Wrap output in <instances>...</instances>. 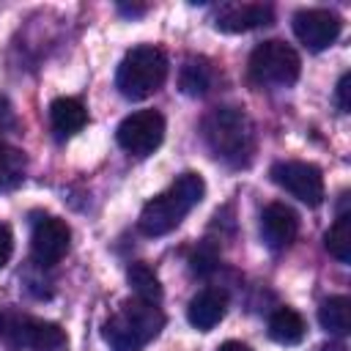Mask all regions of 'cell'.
Here are the masks:
<instances>
[{
  "label": "cell",
  "mask_w": 351,
  "mask_h": 351,
  "mask_svg": "<svg viewBox=\"0 0 351 351\" xmlns=\"http://www.w3.org/2000/svg\"><path fill=\"white\" fill-rule=\"evenodd\" d=\"M178 85L186 96H203L211 88V66L203 58L184 60V66L178 71Z\"/></svg>",
  "instance_id": "ac0fdd59"
},
{
  "label": "cell",
  "mask_w": 351,
  "mask_h": 351,
  "mask_svg": "<svg viewBox=\"0 0 351 351\" xmlns=\"http://www.w3.org/2000/svg\"><path fill=\"white\" fill-rule=\"evenodd\" d=\"M318 324L329 332V335H348L351 329V307L346 296H329L326 302H321L318 307Z\"/></svg>",
  "instance_id": "2e32d148"
},
{
  "label": "cell",
  "mask_w": 351,
  "mask_h": 351,
  "mask_svg": "<svg viewBox=\"0 0 351 351\" xmlns=\"http://www.w3.org/2000/svg\"><path fill=\"white\" fill-rule=\"evenodd\" d=\"M118 145L132 156H148L154 154L165 140V118L156 110H137L126 115L115 129Z\"/></svg>",
  "instance_id": "8992f818"
},
{
  "label": "cell",
  "mask_w": 351,
  "mask_h": 351,
  "mask_svg": "<svg viewBox=\"0 0 351 351\" xmlns=\"http://www.w3.org/2000/svg\"><path fill=\"white\" fill-rule=\"evenodd\" d=\"M3 335L14 348H27V351H63L66 348V332L41 318L30 315H14L3 321Z\"/></svg>",
  "instance_id": "52a82bcc"
},
{
  "label": "cell",
  "mask_w": 351,
  "mask_h": 351,
  "mask_svg": "<svg viewBox=\"0 0 351 351\" xmlns=\"http://www.w3.org/2000/svg\"><path fill=\"white\" fill-rule=\"evenodd\" d=\"M299 233V217L291 206L285 203H269L261 214V236L266 241V247L271 250H282L288 247Z\"/></svg>",
  "instance_id": "7c38bea8"
},
{
  "label": "cell",
  "mask_w": 351,
  "mask_h": 351,
  "mask_svg": "<svg viewBox=\"0 0 351 351\" xmlns=\"http://www.w3.org/2000/svg\"><path fill=\"white\" fill-rule=\"evenodd\" d=\"M25 154L19 148L0 143V192L14 189L25 178Z\"/></svg>",
  "instance_id": "ffe728a7"
},
{
  "label": "cell",
  "mask_w": 351,
  "mask_h": 351,
  "mask_svg": "<svg viewBox=\"0 0 351 351\" xmlns=\"http://www.w3.org/2000/svg\"><path fill=\"white\" fill-rule=\"evenodd\" d=\"M302 60L296 49L285 41H263L250 55V77L258 85L288 88L299 80Z\"/></svg>",
  "instance_id": "5b68a950"
},
{
  "label": "cell",
  "mask_w": 351,
  "mask_h": 351,
  "mask_svg": "<svg viewBox=\"0 0 351 351\" xmlns=\"http://www.w3.org/2000/svg\"><path fill=\"white\" fill-rule=\"evenodd\" d=\"M126 280H129V288L134 291V299H143V302H151V304L162 302V285H159V277L154 274L151 266L132 263L129 271H126Z\"/></svg>",
  "instance_id": "e0dca14e"
},
{
  "label": "cell",
  "mask_w": 351,
  "mask_h": 351,
  "mask_svg": "<svg viewBox=\"0 0 351 351\" xmlns=\"http://www.w3.org/2000/svg\"><path fill=\"white\" fill-rule=\"evenodd\" d=\"M228 313V296L217 288H206L200 293H195L189 299V307H186V318L195 329L200 332H211Z\"/></svg>",
  "instance_id": "4fadbf2b"
},
{
  "label": "cell",
  "mask_w": 351,
  "mask_h": 351,
  "mask_svg": "<svg viewBox=\"0 0 351 351\" xmlns=\"http://www.w3.org/2000/svg\"><path fill=\"white\" fill-rule=\"evenodd\" d=\"M217 263H219V252H217V247H214L211 241H203V244L195 250L192 261H189V266H192L195 274H208V271L217 269Z\"/></svg>",
  "instance_id": "44dd1931"
},
{
  "label": "cell",
  "mask_w": 351,
  "mask_h": 351,
  "mask_svg": "<svg viewBox=\"0 0 351 351\" xmlns=\"http://www.w3.org/2000/svg\"><path fill=\"white\" fill-rule=\"evenodd\" d=\"M165 329V313L159 304L129 299L104 324V340L112 351H143Z\"/></svg>",
  "instance_id": "3957f363"
},
{
  "label": "cell",
  "mask_w": 351,
  "mask_h": 351,
  "mask_svg": "<svg viewBox=\"0 0 351 351\" xmlns=\"http://www.w3.org/2000/svg\"><path fill=\"white\" fill-rule=\"evenodd\" d=\"M49 123H52L58 137H71L88 123V112H85L80 99L60 96L49 104Z\"/></svg>",
  "instance_id": "5bb4252c"
},
{
  "label": "cell",
  "mask_w": 351,
  "mask_h": 351,
  "mask_svg": "<svg viewBox=\"0 0 351 351\" xmlns=\"http://www.w3.org/2000/svg\"><path fill=\"white\" fill-rule=\"evenodd\" d=\"M340 30H343V19L329 8H304L293 16L296 38L313 52H321L329 44H335Z\"/></svg>",
  "instance_id": "30bf717a"
},
{
  "label": "cell",
  "mask_w": 351,
  "mask_h": 351,
  "mask_svg": "<svg viewBox=\"0 0 351 351\" xmlns=\"http://www.w3.org/2000/svg\"><path fill=\"white\" fill-rule=\"evenodd\" d=\"M304 318L293 310V307H280L271 318H269V337L280 346H296L304 340Z\"/></svg>",
  "instance_id": "9a60e30c"
},
{
  "label": "cell",
  "mask_w": 351,
  "mask_h": 351,
  "mask_svg": "<svg viewBox=\"0 0 351 351\" xmlns=\"http://www.w3.org/2000/svg\"><path fill=\"white\" fill-rule=\"evenodd\" d=\"M14 126H16L14 107H11V101H8L5 96H0V143H3V137H5V134H11V132H14Z\"/></svg>",
  "instance_id": "7402d4cb"
},
{
  "label": "cell",
  "mask_w": 351,
  "mask_h": 351,
  "mask_svg": "<svg viewBox=\"0 0 351 351\" xmlns=\"http://www.w3.org/2000/svg\"><path fill=\"white\" fill-rule=\"evenodd\" d=\"M206 195V181L200 173H181L165 192H159L156 197H151L143 211H140V230L145 236H165L170 230H176L181 225V219L203 200Z\"/></svg>",
  "instance_id": "6da1fadb"
},
{
  "label": "cell",
  "mask_w": 351,
  "mask_h": 351,
  "mask_svg": "<svg viewBox=\"0 0 351 351\" xmlns=\"http://www.w3.org/2000/svg\"><path fill=\"white\" fill-rule=\"evenodd\" d=\"M335 99H337L340 112H348V110H351V74H348V71L340 77L337 90H335Z\"/></svg>",
  "instance_id": "603a6c76"
},
{
  "label": "cell",
  "mask_w": 351,
  "mask_h": 351,
  "mask_svg": "<svg viewBox=\"0 0 351 351\" xmlns=\"http://www.w3.org/2000/svg\"><path fill=\"white\" fill-rule=\"evenodd\" d=\"M203 140L217 159L228 165H247L255 151L252 121L239 107H217L203 118Z\"/></svg>",
  "instance_id": "7a4b0ae2"
},
{
  "label": "cell",
  "mask_w": 351,
  "mask_h": 351,
  "mask_svg": "<svg viewBox=\"0 0 351 351\" xmlns=\"http://www.w3.org/2000/svg\"><path fill=\"white\" fill-rule=\"evenodd\" d=\"M271 181L302 200L304 206H321L324 203V176L310 162H277L271 167Z\"/></svg>",
  "instance_id": "ba28073f"
},
{
  "label": "cell",
  "mask_w": 351,
  "mask_h": 351,
  "mask_svg": "<svg viewBox=\"0 0 351 351\" xmlns=\"http://www.w3.org/2000/svg\"><path fill=\"white\" fill-rule=\"evenodd\" d=\"M165 80H167L165 52L154 44H140L123 55L118 74H115V88L123 99L140 101V99H148L151 93H156Z\"/></svg>",
  "instance_id": "277c9868"
},
{
  "label": "cell",
  "mask_w": 351,
  "mask_h": 351,
  "mask_svg": "<svg viewBox=\"0 0 351 351\" xmlns=\"http://www.w3.org/2000/svg\"><path fill=\"white\" fill-rule=\"evenodd\" d=\"M324 244L332 258H337L340 263H351V217L348 214H340L332 222V228L324 236Z\"/></svg>",
  "instance_id": "d6986e66"
},
{
  "label": "cell",
  "mask_w": 351,
  "mask_h": 351,
  "mask_svg": "<svg viewBox=\"0 0 351 351\" xmlns=\"http://www.w3.org/2000/svg\"><path fill=\"white\" fill-rule=\"evenodd\" d=\"M217 351H252L247 343H239V340H228V343H222Z\"/></svg>",
  "instance_id": "d4e9b609"
},
{
  "label": "cell",
  "mask_w": 351,
  "mask_h": 351,
  "mask_svg": "<svg viewBox=\"0 0 351 351\" xmlns=\"http://www.w3.org/2000/svg\"><path fill=\"white\" fill-rule=\"evenodd\" d=\"M274 22V8L263 3H225L219 5L214 25L222 33H247L252 27H266Z\"/></svg>",
  "instance_id": "8fae6325"
},
{
  "label": "cell",
  "mask_w": 351,
  "mask_h": 351,
  "mask_svg": "<svg viewBox=\"0 0 351 351\" xmlns=\"http://www.w3.org/2000/svg\"><path fill=\"white\" fill-rule=\"evenodd\" d=\"M118 11L121 14H126V16H140V14H145V5H118Z\"/></svg>",
  "instance_id": "484cf974"
},
{
  "label": "cell",
  "mask_w": 351,
  "mask_h": 351,
  "mask_svg": "<svg viewBox=\"0 0 351 351\" xmlns=\"http://www.w3.org/2000/svg\"><path fill=\"white\" fill-rule=\"evenodd\" d=\"M69 244H71V230L60 217L44 214L33 222L30 252L38 266H55L69 252Z\"/></svg>",
  "instance_id": "9c48e42d"
},
{
  "label": "cell",
  "mask_w": 351,
  "mask_h": 351,
  "mask_svg": "<svg viewBox=\"0 0 351 351\" xmlns=\"http://www.w3.org/2000/svg\"><path fill=\"white\" fill-rule=\"evenodd\" d=\"M318 351H346V346H343V343H326V346H321Z\"/></svg>",
  "instance_id": "4316f807"
},
{
  "label": "cell",
  "mask_w": 351,
  "mask_h": 351,
  "mask_svg": "<svg viewBox=\"0 0 351 351\" xmlns=\"http://www.w3.org/2000/svg\"><path fill=\"white\" fill-rule=\"evenodd\" d=\"M11 252H14V236H11L8 225H0V269L11 261Z\"/></svg>",
  "instance_id": "cb8c5ba5"
}]
</instances>
